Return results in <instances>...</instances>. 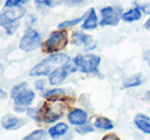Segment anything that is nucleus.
Returning <instances> with one entry per match:
<instances>
[{
	"instance_id": "obj_19",
	"label": "nucleus",
	"mask_w": 150,
	"mask_h": 140,
	"mask_svg": "<svg viewBox=\"0 0 150 140\" xmlns=\"http://www.w3.org/2000/svg\"><path fill=\"white\" fill-rule=\"evenodd\" d=\"M62 3V0H36L35 4L38 9H47L49 7L59 5Z\"/></svg>"
},
{
	"instance_id": "obj_3",
	"label": "nucleus",
	"mask_w": 150,
	"mask_h": 140,
	"mask_svg": "<svg viewBox=\"0 0 150 140\" xmlns=\"http://www.w3.org/2000/svg\"><path fill=\"white\" fill-rule=\"evenodd\" d=\"M101 63V57L96 54H78L74 58V63L78 70L85 74H98V69Z\"/></svg>"
},
{
	"instance_id": "obj_23",
	"label": "nucleus",
	"mask_w": 150,
	"mask_h": 140,
	"mask_svg": "<svg viewBox=\"0 0 150 140\" xmlns=\"http://www.w3.org/2000/svg\"><path fill=\"white\" fill-rule=\"evenodd\" d=\"M94 131V128H93L91 125L89 124H83V125H80L76 128V132L79 133L81 135H85L87 133H91Z\"/></svg>"
},
{
	"instance_id": "obj_29",
	"label": "nucleus",
	"mask_w": 150,
	"mask_h": 140,
	"mask_svg": "<svg viewBox=\"0 0 150 140\" xmlns=\"http://www.w3.org/2000/svg\"><path fill=\"white\" fill-rule=\"evenodd\" d=\"M96 45H97V42L94 41V40H92L91 42L87 44V45H85V50L86 51H90V50H93L96 48Z\"/></svg>"
},
{
	"instance_id": "obj_13",
	"label": "nucleus",
	"mask_w": 150,
	"mask_h": 140,
	"mask_svg": "<svg viewBox=\"0 0 150 140\" xmlns=\"http://www.w3.org/2000/svg\"><path fill=\"white\" fill-rule=\"evenodd\" d=\"M142 14H143V11L141 10V8L139 7V6H135V7L127 10L126 12H122V20L126 23L136 22V21L141 20Z\"/></svg>"
},
{
	"instance_id": "obj_31",
	"label": "nucleus",
	"mask_w": 150,
	"mask_h": 140,
	"mask_svg": "<svg viewBox=\"0 0 150 140\" xmlns=\"http://www.w3.org/2000/svg\"><path fill=\"white\" fill-rule=\"evenodd\" d=\"M6 96H7V93H6L5 91L0 87V98L4 99V98H6Z\"/></svg>"
},
{
	"instance_id": "obj_10",
	"label": "nucleus",
	"mask_w": 150,
	"mask_h": 140,
	"mask_svg": "<svg viewBox=\"0 0 150 140\" xmlns=\"http://www.w3.org/2000/svg\"><path fill=\"white\" fill-rule=\"evenodd\" d=\"M67 120L69 124L74 126H80V125L86 124L88 120V114L82 109H74L73 111L69 112Z\"/></svg>"
},
{
	"instance_id": "obj_7",
	"label": "nucleus",
	"mask_w": 150,
	"mask_h": 140,
	"mask_svg": "<svg viewBox=\"0 0 150 140\" xmlns=\"http://www.w3.org/2000/svg\"><path fill=\"white\" fill-rule=\"evenodd\" d=\"M26 12V9L21 6L12 7L10 9L4 11L0 14V27H7L13 23L18 22L21 18H23Z\"/></svg>"
},
{
	"instance_id": "obj_21",
	"label": "nucleus",
	"mask_w": 150,
	"mask_h": 140,
	"mask_svg": "<svg viewBox=\"0 0 150 140\" xmlns=\"http://www.w3.org/2000/svg\"><path fill=\"white\" fill-rule=\"evenodd\" d=\"M85 16H80V18H74V20H69V21H64V22L60 23L58 25V29L59 30H64V29H67V28H71V27H74L76 25H78L79 23H81L82 21L84 20Z\"/></svg>"
},
{
	"instance_id": "obj_25",
	"label": "nucleus",
	"mask_w": 150,
	"mask_h": 140,
	"mask_svg": "<svg viewBox=\"0 0 150 140\" xmlns=\"http://www.w3.org/2000/svg\"><path fill=\"white\" fill-rule=\"evenodd\" d=\"M29 2V0H6L5 2V6L8 8H12V7H18L20 5Z\"/></svg>"
},
{
	"instance_id": "obj_6",
	"label": "nucleus",
	"mask_w": 150,
	"mask_h": 140,
	"mask_svg": "<svg viewBox=\"0 0 150 140\" xmlns=\"http://www.w3.org/2000/svg\"><path fill=\"white\" fill-rule=\"evenodd\" d=\"M78 71V68L75 63H67L65 65H62L59 69H57L56 71H54L51 75H49V83L53 86H57L60 85L67 79V76H69L71 74L75 73Z\"/></svg>"
},
{
	"instance_id": "obj_12",
	"label": "nucleus",
	"mask_w": 150,
	"mask_h": 140,
	"mask_svg": "<svg viewBox=\"0 0 150 140\" xmlns=\"http://www.w3.org/2000/svg\"><path fill=\"white\" fill-rule=\"evenodd\" d=\"M134 124L140 131L150 135V118L144 114H138L134 118Z\"/></svg>"
},
{
	"instance_id": "obj_5",
	"label": "nucleus",
	"mask_w": 150,
	"mask_h": 140,
	"mask_svg": "<svg viewBox=\"0 0 150 140\" xmlns=\"http://www.w3.org/2000/svg\"><path fill=\"white\" fill-rule=\"evenodd\" d=\"M42 39L39 32L35 30H29L26 32L20 41V48L26 52H30L41 46Z\"/></svg>"
},
{
	"instance_id": "obj_8",
	"label": "nucleus",
	"mask_w": 150,
	"mask_h": 140,
	"mask_svg": "<svg viewBox=\"0 0 150 140\" xmlns=\"http://www.w3.org/2000/svg\"><path fill=\"white\" fill-rule=\"evenodd\" d=\"M62 116V111H54L49 104L45 103L41 109L38 111V120H42L45 123H53L59 120Z\"/></svg>"
},
{
	"instance_id": "obj_32",
	"label": "nucleus",
	"mask_w": 150,
	"mask_h": 140,
	"mask_svg": "<svg viewBox=\"0 0 150 140\" xmlns=\"http://www.w3.org/2000/svg\"><path fill=\"white\" fill-rule=\"evenodd\" d=\"M144 28L146 30H148V31H150V18H147V21L144 23Z\"/></svg>"
},
{
	"instance_id": "obj_33",
	"label": "nucleus",
	"mask_w": 150,
	"mask_h": 140,
	"mask_svg": "<svg viewBox=\"0 0 150 140\" xmlns=\"http://www.w3.org/2000/svg\"><path fill=\"white\" fill-rule=\"evenodd\" d=\"M145 58H146L147 63H148V65H149V67H150V50H148V51H147V53H146V56H145Z\"/></svg>"
},
{
	"instance_id": "obj_1",
	"label": "nucleus",
	"mask_w": 150,
	"mask_h": 140,
	"mask_svg": "<svg viewBox=\"0 0 150 140\" xmlns=\"http://www.w3.org/2000/svg\"><path fill=\"white\" fill-rule=\"evenodd\" d=\"M71 57L64 53H53L38 65H36L30 72V76L33 77H41V76H49L59 69L62 65H65L69 63Z\"/></svg>"
},
{
	"instance_id": "obj_15",
	"label": "nucleus",
	"mask_w": 150,
	"mask_h": 140,
	"mask_svg": "<svg viewBox=\"0 0 150 140\" xmlns=\"http://www.w3.org/2000/svg\"><path fill=\"white\" fill-rule=\"evenodd\" d=\"M67 130H69V126L65 123H58L55 126L51 127L48 130V133L52 138H58L60 136H63L67 132Z\"/></svg>"
},
{
	"instance_id": "obj_2",
	"label": "nucleus",
	"mask_w": 150,
	"mask_h": 140,
	"mask_svg": "<svg viewBox=\"0 0 150 140\" xmlns=\"http://www.w3.org/2000/svg\"><path fill=\"white\" fill-rule=\"evenodd\" d=\"M69 43V36L67 32L64 30L54 31L50 34L49 38L44 42L43 51L46 53H56L62 50Z\"/></svg>"
},
{
	"instance_id": "obj_9",
	"label": "nucleus",
	"mask_w": 150,
	"mask_h": 140,
	"mask_svg": "<svg viewBox=\"0 0 150 140\" xmlns=\"http://www.w3.org/2000/svg\"><path fill=\"white\" fill-rule=\"evenodd\" d=\"M35 92L30 89H25L21 93H18L16 97H14V103L16 107H26L31 105L33 100L35 99Z\"/></svg>"
},
{
	"instance_id": "obj_16",
	"label": "nucleus",
	"mask_w": 150,
	"mask_h": 140,
	"mask_svg": "<svg viewBox=\"0 0 150 140\" xmlns=\"http://www.w3.org/2000/svg\"><path fill=\"white\" fill-rule=\"evenodd\" d=\"M23 121L18 118H16V117H11L8 116L5 117V118L2 120V127L6 130H13V129H16L22 125Z\"/></svg>"
},
{
	"instance_id": "obj_4",
	"label": "nucleus",
	"mask_w": 150,
	"mask_h": 140,
	"mask_svg": "<svg viewBox=\"0 0 150 140\" xmlns=\"http://www.w3.org/2000/svg\"><path fill=\"white\" fill-rule=\"evenodd\" d=\"M101 20L99 22L100 27H115L122 20V9L115 6H105L100 9Z\"/></svg>"
},
{
	"instance_id": "obj_34",
	"label": "nucleus",
	"mask_w": 150,
	"mask_h": 140,
	"mask_svg": "<svg viewBox=\"0 0 150 140\" xmlns=\"http://www.w3.org/2000/svg\"><path fill=\"white\" fill-rule=\"evenodd\" d=\"M147 95H148V96L150 97V92H147Z\"/></svg>"
},
{
	"instance_id": "obj_17",
	"label": "nucleus",
	"mask_w": 150,
	"mask_h": 140,
	"mask_svg": "<svg viewBox=\"0 0 150 140\" xmlns=\"http://www.w3.org/2000/svg\"><path fill=\"white\" fill-rule=\"evenodd\" d=\"M94 127H96L99 130L107 131L113 129V124L111 120L105 117H97L94 121Z\"/></svg>"
},
{
	"instance_id": "obj_26",
	"label": "nucleus",
	"mask_w": 150,
	"mask_h": 140,
	"mask_svg": "<svg viewBox=\"0 0 150 140\" xmlns=\"http://www.w3.org/2000/svg\"><path fill=\"white\" fill-rule=\"evenodd\" d=\"M87 0H62V3L67 6H78L85 3Z\"/></svg>"
},
{
	"instance_id": "obj_11",
	"label": "nucleus",
	"mask_w": 150,
	"mask_h": 140,
	"mask_svg": "<svg viewBox=\"0 0 150 140\" xmlns=\"http://www.w3.org/2000/svg\"><path fill=\"white\" fill-rule=\"evenodd\" d=\"M98 16H97L95 8H90L89 11L87 12L86 18L84 20V23L82 25V29L86 31H92L98 27Z\"/></svg>"
},
{
	"instance_id": "obj_27",
	"label": "nucleus",
	"mask_w": 150,
	"mask_h": 140,
	"mask_svg": "<svg viewBox=\"0 0 150 140\" xmlns=\"http://www.w3.org/2000/svg\"><path fill=\"white\" fill-rule=\"evenodd\" d=\"M18 27H20V23L16 22V23H13V24L9 25V26L5 27V31H6V33H7L8 35H12V34L16 33V31L18 30Z\"/></svg>"
},
{
	"instance_id": "obj_18",
	"label": "nucleus",
	"mask_w": 150,
	"mask_h": 140,
	"mask_svg": "<svg viewBox=\"0 0 150 140\" xmlns=\"http://www.w3.org/2000/svg\"><path fill=\"white\" fill-rule=\"evenodd\" d=\"M65 94L64 90L61 88H55V89H52V90H49L44 94V97L48 100H51V101H55L58 100L61 97H63Z\"/></svg>"
},
{
	"instance_id": "obj_28",
	"label": "nucleus",
	"mask_w": 150,
	"mask_h": 140,
	"mask_svg": "<svg viewBox=\"0 0 150 140\" xmlns=\"http://www.w3.org/2000/svg\"><path fill=\"white\" fill-rule=\"evenodd\" d=\"M101 140H120V138L117 134H115V133H110V134L104 135Z\"/></svg>"
},
{
	"instance_id": "obj_24",
	"label": "nucleus",
	"mask_w": 150,
	"mask_h": 140,
	"mask_svg": "<svg viewBox=\"0 0 150 140\" xmlns=\"http://www.w3.org/2000/svg\"><path fill=\"white\" fill-rule=\"evenodd\" d=\"M27 86H28V84H27V82H23V83H20L18 85H16V86L12 88L11 90V96L12 98H14V97L16 96V95L18 94V93H21L23 90H25V89H27Z\"/></svg>"
},
{
	"instance_id": "obj_14",
	"label": "nucleus",
	"mask_w": 150,
	"mask_h": 140,
	"mask_svg": "<svg viewBox=\"0 0 150 140\" xmlns=\"http://www.w3.org/2000/svg\"><path fill=\"white\" fill-rule=\"evenodd\" d=\"M92 37L88 34H85L81 31H78V32H75L73 34V37H71V42L73 44L77 46H80V45H87L89 42L92 41Z\"/></svg>"
},
{
	"instance_id": "obj_20",
	"label": "nucleus",
	"mask_w": 150,
	"mask_h": 140,
	"mask_svg": "<svg viewBox=\"0 0 150 140\" xmlns=\"http://www.w3.org/2000/svg\"><path fill=\"white\" fill-rule=\"evenodd\" d=\"M142 84V77L141 75H134L132 77L128 78L122 84L124 88H134V87H138Z\"/></svg>"
},
{
	"instance_id": "obj_30",
	"label": "nucleus",
	"mask_w": 150,
	"mask_h": 140,
	"mask_svg": "<svg viewBox=\"0 0 150 140\" xmlns=\"http://www.w3.org/2000/svg\"><path fill=\"white\" fill-rule=\"evenodd\" d=\"M44 84H45V82L42 81V80H39V81L36 82V88H37L38 90H42V89L44 88Z\"/></svg>"
},
{
	"instance_id": "obj_22",
	"label": "nucleus",
	"mask_w": 150,
	"mask_h": 140,
	"mask_svg": "<svg viewBox=\"0 0 150 140\" xmlns=\"http://www.w3.org/2000/svg\"><path fill=\"white\" fill-rule=\"evenodd\" d=\"M46 132L43 129H39V130H35L31 133V134L27 135L23 140H42L45 136Z\"/></svg>"
}]
</instances>
